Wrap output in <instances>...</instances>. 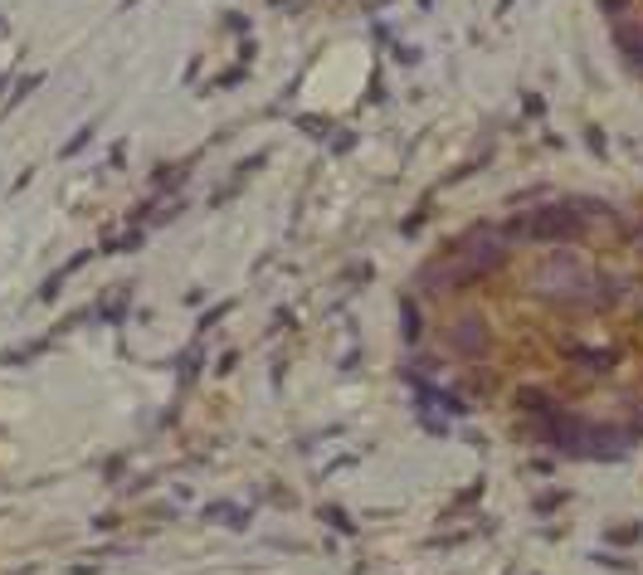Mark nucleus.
<instances>
[{
  "label": "nucleus",
  "instance_id": "1",
  "mask_svg": "<svg viewBox=\"0 0 643 575\" xmlns=\"http://www.w3.org/2000/svg\"><path fill=\"white\" fill-rule=\"evenodd\" d=\"M585 288H595V278L575 254H556L531 273V293L541 298H585Z\"/></svg>",
  "mask_w": 643,
  "mask_h": 575
},
{
  "label": "nucleus",
  "instance_id": "2",
  "mask_svg": "<svg viewBox=\"0 0 643 575\" xmlns=\"http://www.w3.org/2000/svg\"><path fill=\"white\" fill-rule=\"evenodd\" d=\"M522 230L531 239H570V234L580 230V215L570 210V205H546V210H536Z\"/></svg>",
  "mask_w": 643,
  "mask_h": 575
},
{
  "label": "nucleus",
  "instance_id": "3",
  "mask_svg": "<svg viewBox=\"0 0 643 575\" xmlns=\"http://www.w3.org/2000/svg\"><path fill=\"white\" fill-rule=\"evenodd\" d=\"M483 342H488L483 317H463V322L454 327V346H458V351H483Z\"/></svg>",
  "mask_w": 643,
  "mask_h": 575
},
{
  "label": "nucleus",
  "instance_id": "4",
  "mask_svg": "<svg viewBox=\"0 0 643 575\" xmlns=\"http://www.w3.org/2000/svg\"><path fill=\"white\" fill-rule=\"evenodd\" d=\"M614 44L643 69V25H619V30H614Z\"/></svg>",
  "mask_w": 643,
  "mask_h": 575
},
{
  "label": "nucleus",
  "instance_id": "5",
  "mask_svg": "<svg viewBox=\"0 0 643 575\" xmlns=\"http://www.w3.org/2000/svg\"><path fill=\"white\" fill-rule=\"evenodd\" d=\"M210 517H229V527H244V512H239V507H225V502H215Z\"/></svg>",
  "mask_w": 643,
  "mask_h": 575
},
{
  "label": "nucleus",
  "instance_id": "6",
  "mask_svg": "<svg viewBox=\"0 0 643 575\" xmlns=\"http://www.w3.org/2000/svg\"><path fill=\"white\" fill-rule=\"evenodd\" d=\"M405 337H410V342L419 337V307H410V303H405Z\"/></svg>",
  "mask_w": 643,
  "mask_h": 575
},
{
  "label": "nucleus",
  "instance_id": "7",
  "mask_svg": "<svg viewBox=\"0 0 643 575\" xmlns=\"http://www.w3.org/2000/svg\"><path fill=\"white\" fill-rule=\"evenodd\" d=\"M634 244H639V254H643V225H639V234H634Z\"/></svg>",
  "mask_w": 643,
  "mask_h": 575
}]
</instances>
